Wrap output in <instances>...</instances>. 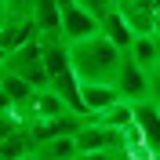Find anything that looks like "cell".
Returning a JSON list of instances; mask_svg holds the SVG:
<instances>
[{
  "mask_svg": "<svg viewBox=\"0 0 160 160\" xmlns=\"http://www.w3.org/2000/svg\"><path fill=\"white\" fill-rule=\"evenodd\" d=\"M98 29H102V37H109L113 44H120L124 51H128V48H131V40H135L131 26L124 22V15H120L117 8H113V11H106V15L98 18Z\"/></svg>",
  "mask_w": 160,
  "mask_h": 160,
  "instance_id": "8fae6325",
  "label": "cell"
},
{
  "mask_svg": "<svg viewBox=\"0 0 160 160\" xmlns=\"http://www.w3.org/2000/svg\"><path fill=\"white\" fill-rule=\"evenodd\" d=\"M29 40H37V26H33L29 15H8V18L0 22V48L8 51H18L22 44H29Z\"/></svg>",
  "mask_w": 160,
  "mask_h": 160,
  "instance_id": "8992f818",
  "label": "cell"
},
{
  "mask_svg": "<svg viewBox=\"0 0 160 160\" xmlns=\"http://www.w3.org/2000/svg\"><path fill=\"white\" fill-rule=\"evenodd\" d=\"M157 109H160V98H157Z\"/></svg>",
  "mask_w": 160,
  "mask_h": 160,
  "instance_id": "7402d4cb",
  "label": "cell"
},
{
  "mask_svg": "<svg viewBox=\"0 0 160 160\" xmlns=\"http://www.w3.org/2000/svg\"><path fill=\"white\" fill-rule=\"evenodd\" d=\"M77 4H80V8H88L91 15H98V18L106 15V11H113V8H117V0H77Z\"/></svg>",
  "mask_w": 160,
  "mask_h": 160,
  "instance_id": "5bb4252c",
  "label": "cell"
},
{
  "mask_svg": "<svg viewBox=\"0 0 160 160\" xmlns=\"http://www.w3.org/2000/svg\"><path fill=\"white\" fill-rule=\"evenodd\" d=\"M8 15H11V11H8V4H4V0H0V22L8 18Z\"/></svg>",
  "mask_w": 160,
  "mask_h": 160,
  "instance_id": "d6986e66",
  "label": "cell"
},
{
  "mask_svg": "<svg viewBox=\"0 0 160 160\" xmlns=\"http://www.w3.org/2000/svg\"><path fill=\"white\" fill-rule=\"evenodd\" d=\"M0 160H4V157H0Z\"/></svg>",
  "mask_w": 160,
  "mask_h": 160,
  "instance_id": "603a6c76",
  "label": "cell"
},
{
  "mask_svg": "<svg viewBox=\"0 0 160 160\" xmlns=\"http://www.w3.org/2000/svg\"><path fill=\"white\" fill-rule=\"evenodd\" d=\"M160 0H117V11L131 26V33H153V15H157Z\"/></svg>",
  "mask_w": 160,
  "mask_h": 160,
  "instance_id": "52a82bcc",
  "label": "cell"
},
{
  "mask_svg": "<svg viewBox=\"0 0 160 160\" xmlns=\"http://www.w3.org/2000/svg\"><path fill=\"white\" fill-rule=\"evenodd\" d=\"M33 26H37V40L40 44H51V40H66L62 37V8L58 0H37L29 11Z\"/></svg>",
  "mask_w": 160,
  "mask_h": 160,
  "instance_id": "5b68a950",
  "label": "cell"
},
{
  "mask_svg": "<svg viewBox=\"0 0 160 160\" xmlns=\"http://www.w3.org/2000/svg\"><path fill=\"white\" fill-rule=\"evenodd\" d=\"M0 113H15V102H11V95L4 88H0Z\"/></svg>",
  "mask_w": 160,
  "mask_h": 160,
  "instance_id": "e0dca14e",
  "label": "cell"
},
{
  "mask_svg": "<svg viewBox=\"0 0 160 160\" xmlns=\"http://www.w3.org/2000/svg\"><path fill=\"white\" fill-rule=\"evenodd\" d=\"M128 55L138 62V66L153 69V66H157V58H160V37H157V33H138V37L131 40Z\"/></svg>",
  "mask_w": 160,
  "mask_h": 160,
  "instance_id": "7c38bea8",
  "label": "cell"
},
{
  "mask_svg": "<svg viewBox=\"0 0 160 160\" xmlns=\"http://www.w3.org/2000/svg\"><path fill=\"white\" fill-rule=\"evenodd\" d=\"M0 88H4V91L11 95L15 109H22V106H26V102L33 98V91H37V88L29 84V80H22L18 73H8V69H4V84H0Z\"/></svg>",
  "mask_w": 160,
  "mask_h": 160,
  "instance_id": "4fadbf2b",
  "label": "cell"
},
{
  "mask_svg": "<svg viewBox=\"0 0 160 160\" xmlns=\"http://www.w3.org/2000/svg\"><path fill=\"white\" fill-rule=\"evenodd\" d=\"M37 160H77L80 146H77V135H55L48 142H37Z\"/></svg>",
  "mask_w": 160,
  "mask_h": 160,
  "instance_id": "30bf717a",
  "label": "cell"
},
{
  "mask_svg": "<svg viewBox=\"0 0 160 160\" xmlns=\"http://www.w3.org/2000/svg\"><path fill=\"white\" fill-rule=\"evenodd\" d=\"M117 91H120V98L124 102H146V98H153V80H149V69L146 66H138V62L131 58H124V69H120V77H117Z\"/></svg>",
  "mask_w": 160,
  "mask_h": 160,
  "instance_id": "277c9868",
  "label": "cell"
},
{
  "mask_svg": "<svg viewBox=\"0 0 160 160\" xmlns=\"http://www.w3.org/2000/svg\"><path fill=\"white\" fill-rule=\"evenodd\" d=\"M0 84H4V66H0Z\"/></svg>",
  "mask_w": 160,
  "mask_h": 160,
  "instance_id": "44dd1931",
  "label": "cell"
},
{
  "mask_svg": "<svg viewBox=\"0 0 160 160\" xmlns=\"http://www.w3.org/2000/svg\"><path fill=\"white\" fill-rule=\"evenodd\" d=\"M80 95H84V109H88V117H95V113H102V109H109V106L120 102L117 84H80Z\"/></svg>",
  "mask_w": 160,
  "mask_h": 160,
  "instance_id": "9c48e42d",
  "label": "cell"
},
{
  "mask_svg": "<svg viewBox=\"0 0 160 160\" xmlns=\"http://www.w3.org/2000/svg\"><path fill=\"white\" fill-rule=\"evenodd\" d=\"M135 124H138L142 138L149 146L153 157H160V109H157V98H146V102H135Z\"/></svg>",
  "mask_w": 160,
  "mask_h": 160,
  "instance_id": "ba28073f",
  "label": "cell"
},
{
  "mask_svg": "<svg viewBox=\"0 0 160 160\" xmlns=\"http://www.w3.org/2000/svg\"><path fill=\"white\" fill-rule=\"evenodd\" d=\"M4 4H8V11H11V15H29L37 0H4Z\"/></svg>",
  "mask_w": 160,
  "mask_h": 160,
  "instance_id": "9a60e30c",
  "label": "cell"
},
{
  "mask_svg": "<svg viewBox=\"0 0 160 160\" xmlns=\"http://www.w3.org/2000/svg\"><path fill=\"white\" fill-rule=\"evenodd\" d=\"M153 33L160 37V8H157V15H153Z\"/></svg>",
  "mask_w": 160,
  "mask_h": 160,
  "instance_id": "ac0fdd59",
  "label": "cell"
},
{
  "mask_svg": "<svg viewBox=\"0 0 160 160\" xmlns=\"http://www.w3.org/2000/svg\"><path fill=\"white\" fill-rule=\"evenodd\" d=\"M124 58H128V51L102 33L69 44V62H73V73L80 77V84H117Z\"/></svg>",
  "mask_w": 160,
  "mask_h": 160,
  "instance_id": "6da1fadb",
  "label": "cell"
},
{
  "mask_svg": "<svg viewBox=\"0 0 160 160\" xmlns=\"http://www.w3.org/2000/svg\"><path fill=\"white\" fill-rule=\"evenodd\" d=\"M18 160H37V153H29V157H18Z\"/></svg>",
  "mask_w": 160,
  "mask_h": 160,
  "instance_id": "ffe728a7",
  "label": "cell"
},
{
  "mask_svg": "<svg viewBox=\"0 0 160 160\" xmlns=\"http://www.w3.org/2000/svg\"><path fill=\"white\" fill-rule=\"evenodd\" d=\"M4 69L18 73L22 80H29L33 88H48L51 84L48 62H44V44H40V40H29V44H22L18 51H11L8 58H4Z\"/></svg>",
  "mask_w": 160,
  "mask_h": 160,
  "instance_id": "7a4b0ae2",
  "label": "cell"
},
{
  "mask_svg": "<svg viewBox=\"0 0 160 160\" xmlns=\"http://www.w3.org/2000/svg\"><path fill=\"white\" fill-rule=\"evenodd\" d=\"M149 80H153V98H160V58H157V66L149 69Z\"/></svg>",
  "mask_w": 160,
  "mask_h": 160,
  "instance_id": "2e32d148",
  "label": "cell"
},
{
  "mask_svg": "<svg viewBox=\"0 0 160 160\" xmlns=\"http://www.w3.org/2000/svg\"><path fill=\"white\" fill-rule=\"evenodd\" d=\"M58 8H62V37H66V44H77V40H88L95 33H102L98 15L80 8L77 0H58Z\"/></svg>",
  "mask_w": 160,
  "mask_h": 160,
  "instance_id": "3957f363",
  "label": "cell"
}]
</instances>
